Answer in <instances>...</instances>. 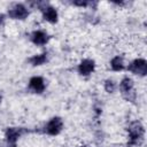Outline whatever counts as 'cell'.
<instances>
[{
    "label": "cell",
    "instance_id": "1",
    "mask_svg": "<svg viewBox=\"0 0 147 147\" xmlns=\"http://www.w3.org/2000/svg\"><path fill=\"white\" fill-rule=\"evenodd\" d=\"M127 130H129V142H127V146L129 147L139 146L144 140V133H145V129H144L142 124L140 122H138V121L132 122Z\"/></svg>",
    "mask_w": 147,
    "mask_h": 147
},
{
    "label": "cell",
    "instance_id": "2",
    "mask_svg": "<svg viewBox=\"0 0 147 147\" xmlns=\"http://www.w3.org/2000/svg\"><path fill=\"white\" fill-rule=\"evenodd\" d=\"M119 91L123 95V98L127 101L133 102L136 100V92L133 88V80L129 77H124L119 83Z\"/></svg>",
    "mask_w": 147,
    "mask_h": 147
},
{
    "label": "cell",
    "instance_id": "3",
    "mask_svg": "<svg viewBox=\"0 0 147 147\" xmlns=\"http://www.w3.org/2000/svg\"><path fill=\"white\" fill-rule=\"evenodd\" d=\"M7 15L13 20H25L29 16L28 8L22 3H15L13 7H10L7 11Z\"/></svg>",
    "mask_w": 147,
    "mask_h": 147
},
{
    "label": "cell",
    "instance_id": "4",
    "mask_svg": "<svg viewBox=\"0 0 147 147\" xmlns=\"http://www.w3.org/2000/svg\"><path fill=\"white\" fill-rule=\"evenodd\" d=\"M127 70L134 75L144 77L147 74V62L145 59H136L127 65Z\"/></svg>",
    "mask_w": 147,
    "mask_h": 147
},
{
    "label": "cell",
    "instance_id": "5",
    "mask_svg": "<svg viewBox=\"0 0 147 147\" xmlns=\"http://www.w3.org/2000/svg\"><path fill=\"white\" fill-rule=\"evenodd\" d=\"M62 129H63V121L61 119V117H53L47 122L45 126V132L49 136H56L62 131Z\"/></svg>",
    "mask_w": 147,
    "mask_h": 147
},
{
    "label": "cell",
    "instance_id": "6",
    "mask_svg": "<svg viewBox=\"0 0 147 147\" xmlns=\"http://www.w3.org/2000/svg\"><path fill=\"white\" fill-rule=\"evenodd\" d=\"M94 67H95V63L93 60L91 59H85L83 60L79 64H78V74L82 75V76H88L91 75L93 71H94Z\"/></svg>",
    "mask_w": 147,
    "mask_h": 147
},
{
    "label": "cell",
    "instance_id": "7",
    "mask_svg": "<svg viewBox=\"0 0 147 147\" xmlns=\"http://www.w3.org/2000/svg\"><path fill=\"white\" fill-rule=\"evenodd\" d=\"M21 129H17V127H8L6 130V133H5V137H6V140L8 142L9 146L11 147H15L18 138L21 137Z\"/></svg>",
    "mask_w": 147,
    "mask_h": 147
},
{
    "label": "cell",
    "instance_id": "8",
    "mask_svg": "<svg viewBox=\"0 0 147 147\" xmlns=\"http://www.w3.org/2000/svg\"><path fill=\"white\" fill-rule=\"evenodd\" d=\"M29 87L36 93H41L45 90V80L40 76H33L29 80Z\"/></svg>",
    "mask_w": 147,
    "mask_h": 147
},
{
    "label": "cell",
    "instance_id": "9",
    "mask_svg": "<svg viewBox=\"0 0 147 147\" xmlns=\"http://www.w3.org/2000/svg\"><path fill=\"white\" fill-rule=\"evenodd\" d=\"M41 13H42V18L49 23H56L57 22V18H59V15H57V11L54 7L47 5L45 8L41 9Z\"/></svg>",
    "mask_w": 147,
    "mask_h": 147
},
{
    "label": "cell",
    "instance_id": "10",
    "mask_svg": "<svg viewBox=\"0 0 147 147\" xmlns=\"http://www.w3.org/2000/svg\"><path fill=\"white\" fill-rule=\"evenodd\" d=\"M31 41L37 46H42L48 41V34L41 30L33 31L31 34Z\"/></svg>",
    "mask_w": 147,
    "mask_h": 147
},
{
    "label": "cell",
    "instance_id": "11",
    "mask_svg": "<svg viewBox=\"0 0 147 147\" xmlns=\"http://www.w3.org/2000/svg\"><path fill=\"white\" fill-rule=\"evenodd\" d=\"M46 61H47V54H46V53L38 54V55H33L32 57L29 59V62H30L32 65H34V67L41 65V64H44Z\"/></svg>",
    "mask_w": 147,
    "mask_h": 147
},
{
    "label": "cell",
    "instance_id": "12",
    "mask_svg": "<svg viewBox=\"0 0 147 147\" xmlns=\"http://www.w3.org/2000/svg\"><path fill=\"white\" fill-rule=\"evenodd\" d=\"M110 67L114 71H121L124 69V62L121 56H115L110 61Z\"/></svg>",
    "mask_w": 147,
    "mask_h": 147
},
{
    "label": "cell",
    "instance_id": "13",
    "mask_svg": "<svg viewBox=\"0 0 147 147\" xmlns=\"http://www.w3.org/2000/svg\"><path fill=\"white\" fill-rule=\"evenodd\" d=\"M105 90L108 93H114L116 90V83L113 79H107L105 82Z\"/></svg>",
    "mask_w": 147,
    "mask_h": 147
},
{
    "label": "cell",
    "instance_id": "14",
    "mask_svg": "<svg viewBox=\"0 0 147 147\" xmlns=\"http://www.w3.org/2000/svg\"><path fill=\"white\" fill-rule=\"evenodd\" d=\"M88 3L90 2H86V1H74L72 2V5L78 6V7H86V6H88Z\"/></svg>",
    "mask_w": 147,
    "mask_h": 147
},
{
    "label": "cell",
    "instance_id": "15",
    "mask_svg": "<svg viewBox=\"0 0 147 147\" xmlns=\"http://www.w3.org/2000/svg\"><path fill=\"white\" fill-rule=\"evenodd\" d=\"M5 20H6V16H5V14L0 13V25H2V24L5 23Z\"/></svg>",
    "mask_w": 147,
    "mask_h": 147
},
{
    "label": "cell",
    "instance_id": "16",
    "mask_svg": "<svg viewBox=\"0 0 147 147\" xmlns=\"http://www.w3.org/2000/svg\"><path fill=\"white\" fill-rule=\"evenodd\" d=\"M1 100H2V96L0 95V103H1Z\"/></svg>",
    "mask_w": 147,
    "mask_h": 147
},
{
    "label": "cell",
    "instance_id": "17",
    "mask_svg": "<svg viewBox=\"0 0 147 147\" xmlns=\"http://www.w3.org/2000/svg\"><path fill=\"white\" fill-rule=\"evenodd\" d=\"M82 147H85V146H82Z\"/></svg>",
    "mask_w": 147,
    "mask_h": 147
}]
</instances>
